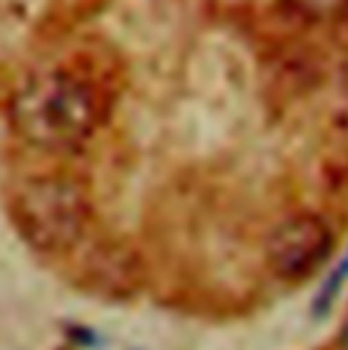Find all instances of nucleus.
Returning <instances> with one entry per match:
<instances>
[{"instance_id": "f257e3e1", "label": "nucleus", "mask_w": 348, "mask_h": 350, "mask_svg": "<svg viewBox=\"0 0 348 350\" xmlns=\"http://www.w3.org/2000/svg\"><path fill=\"white\" fill-rule=\"evenodd\" d=\"M101 120L95 90L69 71H41L11 98L14 131L41 150H71L92 136Z\"/></svg>"}, {"instance_id": "7ed1b4c3", "label": "nucleus", "mask_w": 348, "mask_h": 350, "mask_svg": "<svg viewBox=\"0 0 348 350\" xmlns=\"http://www.w3.org/2000/svg\"><path fill=\"white\" fill-rule=\"evenodd\" d=\"M330 253L332 228L316 215H297L272 231L266 245V263L280 280L299 282L327 261Z\"/></svg>"}, {"instance_id": "39448f33", "label": "nucleus", "mask_w": 348, "mask_h": 350, "mask_svg": "<svg viewBox=\"0 0 348 350\" xmlns=\"http://www.w3.org/2000/svg\"><path fill=\"white\" fill-rule=\"evenodd\" d=\"M346 280H348V253H346V258L340 261V266L330 274V280L324 282V288H321V293H319V299H316V312H319V315H324V312L332 307V301L338 299V293H340V288H343Z\"/></svg>"}, {"instance_id": "f03ea898", "label": "nucleus", "mask_w": 348, "mask_h": 350, "mask_svg": "<svg viewBox=\"0 0 348 350\" xmlns=\"http://www.w3.org/2000/svg\"><path fill=\"white\" fill-rule=\"evenodd\" d=\"M87 217L90 209L82 187L66 176H36L14 196V223L41 253L74 247L85 234Z\"/></svg>"}, {"instance_id": "423d86ee", "label": "nucleus", "mask_w": 348, "mask_h": 350, "mask_svg": "<svg viewBox=\"0 0 348 350\" xmlns=\"http://www.w3.org/2000/svg\"><path fill=\"white\" fill-rule=\"evenodd\" d=\"M338 348L348 350V318H346V323H343V329H340V340H338Z\"/></svg>"}, {"instance_id": "20e7f679", "label": "nucleus", "mask_w": 348, "mask_h": 350, "mask_svg": "<svg viewBox=\"0 0 348 350\" xmlns=\"http://www.w3.org/2000/svg\"><path fill=\"white\" fill-rule=\"evenodd\" d=\"M294 14L313 22H338L348 16V0H283Z\"/></svg>"}]
</instances>
